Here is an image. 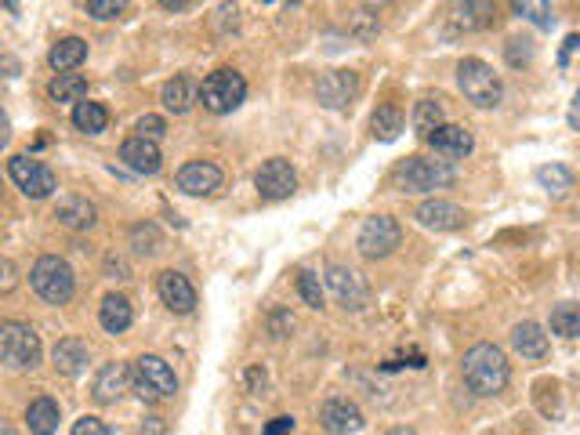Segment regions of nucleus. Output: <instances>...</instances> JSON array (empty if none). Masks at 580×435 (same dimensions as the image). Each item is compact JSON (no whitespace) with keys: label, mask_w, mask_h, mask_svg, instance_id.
<instances>
[{"label":"nucleus","mask_w":580,"mask_h":435,"mask_svg":"<svg viewBox=\"0 0 580 435\" xmlns=\"http://www.w3.org/2000/svg\"><path fill=\"white\" fill-rule=\"evenodd\" d=\"M461 374H464V385L472 388L475 396H497V392H504L512 370H508V359H504L501 348L483 341V345H472L464 352Z\"/></svg>","instance_id":"obj_1"},{"label":"nucleus","mask_w":580,"mask_h":435,"mask_svg":"<svg viewBox=\"0 0 580 435\" xmlns=\"http://www.w3.org/2000/svg\"><path fill=\"white\" fill-rule=\"evenodd\" d=\"M0 363L11 370H33L40 363V338L37 330L19 319L0 323Z\"/></svg>","instance_id":"obj_2"},{"label":"nucleus","mask_w":580,"mask_h":435,"mask_svg":"<svg viewBox=\"0 0 580 435\" xmlns=\"http://www.w3.org/2000/svg\"><path fill=\"white\" fill-rule=\"evenodd\" d=\"M29 283H33V290H37L48 305H66V301L73 298V290H77L69 261H62L58 254H44V258L33 265V272H29Z\"/></svg>","instance_id":"obj_3"},{"label":"nucleus","mask_w":580,"mask_h":435,"mask_svg":"<svg viewBox=\"0 0 580 435\" xmlns=\"http://www.w3.org/2000/svg\"><path fill=\"white\" fill-rule=\"evenodd\" d=\"M457 84H461L464 98L475 102L479 109L501 106V95H504L501 77L486 66L483 58H464L461 66H457Z\"/></svg>","instance_id":"obj_4"},{"label":"nucleus","mask_w":580,"mask_h":435,"mask_svg":"<svg viewBox=\"0 0 580 435\" xmlns=\"http://www.w3.org/2000/svg\"><path fill=\"white\" fill-rule=\"evenodd\" d=\"M454 182V167L443 160H425V156H406L396 167V185L403 193H428V189H446Z\"/></svg>","instance_id":"obj_5"},{"label":"nucleus","mask_w":580,"mask_h":435,"mask_svg":"<svg viewBox=\"0 0 580 435\" xmlns=\"http://www.w3.org/2000/svg\"><path fill=\"white\" fill-rule=\"evenodd\" d=\"M243 95H247V80L236 73V69H214L211 77L200 84V102L203 109H211V113H232V109L240 106Z\"/></svg>","instance_id":"obj_6"},{"label":"nucleus","mask_w":580,"mask_h":435,"mask_svg":"<svg viewBox=\"0 0 580 435\" xmlns=\"http://www.w3.org/2000/svg\"><path fill=\"white\" fill-rule=\"evenodd\" d=\"M135 392L145 399V403H153V399H167L178 392V377H174V370L167 367L160 356H142L135 363Z\"/></svg>","instance_id":"obj_7"},{"label":"nucleus","mask_w":580,"mask_h":435,"mask_svg":"<svg viewBox=\"0 0 580 435\" xmlns=\"http://www.w3.org/2000/svg\"><path fill=\"white\" fill-rule=\"evenodd\" d=\"M8 174H11V182L19 185L29 200H44V196H51L58 189L55 171L44 167L40 160H29V156H22V153L8 160Z\"/></svg>","instance_id":"obj_8"},{"label":"nucleus","mask_w":580,"mask_h":435,"mask_svg":"<svg viewBox=\"0 0 580 435\" xmlns=\"http://www.w3.org/2000/svg\"><path fill=\"white\" fill-rule=\"evenodd\" d=\"M399 240H403V229H399L396 218L374 214V218H367L363 229H359V254H363V258H388V254L399 247Z\"/></svg>","instance_id":"obj_9"},{"label":"nucleus","mask_w":580,"mask_h":435,"mask_svg":"<svg viewBox=\"0 0 580 435\" xmlns=\"http://www.w3.org/2000/svg\"><path fill=\"white\" fill-rule=\"evenodd\" d=\"M327 287H330V294L338 298L341 309L359 312V309H367V305H370L367 276H363V272H356V269H348V265H330V269H327Z\"/></svg>","instance_id":"obj_10"},{"label":"nucleus","mask_w":580,"mask_h":435,"mask_svg":"<svg viewBox=\"0 0 580 435\" xmlns=\"http://www.w3.org/2000/svg\"><path fill=\"white\" fill-rule=\"evenodd\" d=\"M254 185H258L261 200H287V196L298 189V174H294V167H290L287 160L276 156L269 164H261Z\"/></svg>","instance_id":"obj_11"},{"label":"nucleus","mask_w":580,"mask_h":435,"mask_svg":"<svg viewBox=\"0 0 580 435\" xmlns=\"http://www.w3.org/2000/svg\"><path fill=\"white\" fill-rule=\"evenodd\" d=\"M222 182H225L222 167L207 164V160H193V164H185L178 171V189L185 196H214L222 189Z\"/></svg>","instance_id":"obj_12"},{"label":"nucleus","mask_w":580,"mask_h":435,"mask_svg":"<svg viewBox=\"0 0 580 435\" xmlns=\"http://www.w3.org/2000/svg\"><path fill=\"white\" fill-rule=\"evenodd\" d=\"M356 95H359V77L352 69H334V73H327L316 87L319 106H327V109H345Z\"/></svg>","instance_id":"obj_13"},{"label":"nucleus","mask_w":580,"mask_h":435,"mask_svg":"<svg viewBox=\"0 0 580 435\" xmlns=\"http://www.w3.org/2000/svg\"><path fill=\"white\" fill-rule=\"evenodd\" d=\"M156 290H160V298L171 312H193L196 309V290L193 283L185 280L182 272H160V280H156Z\"/></svg>","instance_id":"obj_14"},{"label":"nucleus","mask_w":580,"mask_h":435,"mask_svg":"<svg viewBox=\"0 0 580 435\" xmlns=\"http://www.w3.org/2000/svg\"><path fill=\"white\" fill-rule=\"evenodd\" d=\"M319 421L323 428L334 435H352L363 428V414H359L356 403H348V399H327L323 410H319Z\"/></svg>","instance_id":"obj_15"},{"label":"nucleus","mask_w":580,"mask_h":435,"mask_svg":"<svg viewBox=\"0 0 580 435\" xmlns=\"http://www.w3.org/2000/svg\"><path fill=\"white\" fill-rule=\"evenodd\" d=\"M127 385H131V370H127L124 363H106V367L95 374V381H91V396H95V403L109 406L124 396Z\"/></svg>","instance_id":"obj_16"},{"label":"nucleus","mask_w":580,"mask_h":435,"mask_svg":"<svg viewBox=\"0 0 580 435\" xmlns=\"http://www.w3.org/2000/svg\"><path fill=\"white\" fill-rule=\"evenodd\" d=\"M120 160H124L131 171L138 174H156L160 171V164H164V156H160V145L149 142V138H127L124 145H120Z\"/></svg>","instance_id":"obj_17"},{"label":"nucleus","mask_w":580,"mask_h":435,"mask_svg":"<svg viewBox=\"0 0 580 435\" xmlns=\"http://www.w3.org/2000/svg\"><path fill=\"white\" fill-rule=\"evenodd\" d=\"M417 222L425 225V229L450 232V229H461L464 225V211L450 200H428L417 207Z\"/></svg>","instance_id":"obj_18"},{"label":"nucleus","mask_w":580,"mask_h":435,"mask_svg":"<svg viewBox=\"0 0 580 435\" xmlns=\"http://www.w3.org/2000/svg\"><path fill=\"white\" fill-rule=\"evenodd\" d=\"M428 142H432V149L439 156H446V160H461V156H468L475 149L472 135L464 131V127L457 124H443V127H435L432 135H428Z\"/></svg>","instance_id":"obj_19"},{"label":"nucleus","mask_w":580,"mask_h":435,"mask_svg":"<svg viewBox=\"0 0 580 435\" xmlns=\"http://www.w3.org/2000/svg\"><path fill=\"white\" fill-rule=\"evenodd\" d=\"M55 218L58 225H66V229H91L95 225V203L84 200V196H62L55 207Z\"/></svg>","instance_id":"obj_20"},{"label":"nucleus","mask_w":580,"mask_h":435,"mask_svg":"<svg viewBox=\"0 0 580 435\" xmlns=\"http://www.w3.org/2000/svg\"><path fill=\"white\" fill-rule=\"evenodd\" d=\"M512 345L522 359H548V334L537 323H519L512 330Z\"/></svg>","instance_id":"obj_21"},{"label":"nucleus","mask_w":580,"mask_h":435,"mask_svg":"<svg viewBox=\"0 0 580 435\" xmlns=\"http://www.w3.org/2000/svg\"><path fill=\"white\" fill-rule=\"evenodd\" d=\"M493 4H479V0H468V4H454L450 8V22L454 29H464V33H472V29H486L493 22Z\"/></svg>","instance_id":"obj_22"},{"label":"nucleus","mask_w":580,"mask_h":435,"mask_svg":"<svg viewBox=\"0 0 580 435\" xmlns=\"http://www.w3.org/2000/svg\"><path fill=\"white\" fill-rule=\"evenodd\" d=\"M55 370L66 377H77L87 367V345L80 338H62L55 345Z\"/></svg>","instance_id":"obj_23"},{"label":"nucleus","mask_w":580,"mask_h":435,"mask_svg":"<svg viewBox=\"0 0 580 435\" xmlns=\"http://www.w3.org/2000/svg\"><path fill=\"white\" fill-rule=\"evenodd\" d=\"M131 319H135L131 301L120 298V294H109V298L102 301V309H98V323H102V330H109V334H124V330L131 327Z\"/></svg>","instance_id":"obj_24"},{"label":"nucleus","mask_w":580,"mask_h":435,"mask_svg":"<svg viewBox=\"0 0 580 435\" xmlns=\"http://www.w3.org/2000/svg\"><path fill=\"white\" fill-rule=\"evenodd\" d=\"M58 417H62V410H58L55 399L40 396V399H33V403H29L26 425H29V432H33V435H55Z\"/></svg>","instance_id":"obj_25"},{"label":"nucleus","mask_w":580,"mask_h":435,"mask_svg":"<svg viewBox=\"0 0 580 435\" xmlns=\"http://www.w3.org/2000/svg\"><path fill=\"white\" fill-rule=\"evenodd\" d=\"M87 58V44L80 37H66V40H58L55 48H51L48 62L55 73H69V69H77L80 62Z\"/></svg>","instance_id":"obj_26"},{"label":"nucleus","mask_w":580,"mask_h":435,"mask_svg":"<svg viewBox=\"0 0 580 435\" xmlns=\"http://www.w3.org/2000/svg\"><path fill=\"white\" fill-rule=\"evenodd\" d=\"M73 124L84 131V135H102L109 127V109L98 106V102H77L73 109Z\"/></svg>","instance_id":"obj_27"},{"label":"nucleus","mask_w":580,"mask_h":435,"mask_svg":"<svg viewBox=\"0 0 580 435\" xmlns=\"http://www.w3.org/2000/svg\"><path fill=\"white\" fill-rule=\"evenodd\" d=\"M51 102H80L87 95V80L80 73H58L48 87Z\"/></svg>","instance_id":"obj_28"},{"label":"nucleus","mask_w":580,"mask_h":435,"mask_svg":"<svg viewBox=\"0 0 580 435\" xmlns=\"http://www.w3.org/2000/svg\"><path fill=\"white\" fill-rule=\"evenodd\" d=\"M370 127H374L377 142H392V138L403 131V113H399L396 106H381L374 113V120H370Z\"/></svg>","instance_id":"obj_29"},{"label":"nucleus","mask_w":580,"mask_h":435,"mask_svg":"<svg viewBox=\"0 0 580 435\" xmlns=\"http://www.w3.org/2000/svg\"><path fill=\"white\" fill-rule=\"evenodd\" d=\"M537 182H541L548 193L562 196V193H570V189H573V171H570V167H562V164L537 167Z\"/></svg>","instance_id":"obj_30"},{"label":"nucleus","mask_w":580,"mask_h":435,"mask_svg":"<svg viewBox=\"0 0 580 435\" xmlns=\"http://www.w3.org/2000/svg\"><path fill=\"white\" fill-rule=\"evenodd\" d=\"M164 106L171 109V113H189V106H193V87H189V80L185 77H174L164 84Z\"/></svg>","instance_id":"obj_31"},{"label":"nucleus","mask_w":580,"mask_h":435,"mask_svg":"<svg viewBox=\"0 0 580 435\" xmlns=\"http://www.w3.org/2000/svg\"><path fill=\"white\" fill-rule=\"evenodd\" d=\"M414 127H417V135H432L435 127H443V106L435 102V98H425V102H417L414 109Z\"/></svg>","instance_id":"obj_32"},{"label":"nucleus","mask_w":580,"mask_h":435,"mask_svg":"<svg viewBox=\"0 0 580 435\" xmlns=\"http://www.w3.org/2000/svg\"><path fill=\"white\" fill-rule=\"evenodd\" d=\"M551 330L562 334V338H577L580 334V309L573 305V301H566V305H559V309L551 312Z\"/></svg>","instance_id":"obj_33"},{"label":"nucleus","mask_w":580,"mask_h":435,"mask_svg":"<svg viewBox=\"0 0 580 435\" xmlns=\"http://www.w3.org/2000/svg\"><path fill=\"white\" fill-rule=\"evenodd\" d=\"M160 229H156L153 222H138L135 229H131V247H135L138 254H156L160 251Z\"/></svg>","instance_id":"obj_34"},{"label":"nucleus","mask_w":580,"mask_h":435,"mask_svg":"<svg viewBox=\"0 0 580 435\" xmlns=\"http://www.w3.org/2000/svg\"><path fill=\"white\" fill-rule=\"evenodd\" d=\"M298 294H301V301H305L309 309H323V287H319L316 272H309V269L298 272Z\"/></svg>","instance_id":"obj_35"},{"label":"nucleus","mask_w":580,"mask_h":435,"mask_svg":"<svg viewBox=\"0 0 580 435\" xmlns=\"http://www.w3.org/2000/svg\"><path fill=\"white\" fill-rule=\"evenodd\" d=\"M512 8H515V15H522V19L537 22V26H541V29H548L551 22H555V15H551L548 4H533V0H526V4H512Z\"/></svg>","instance_id":"obj_36"},{"label":"nucleus","mask_w":580,"mask_h":435,"mask_svg":"<svg viewBox=\"0 0 580 435\" xmlns=\"http://www.w3.org/2000/svg\"><path fill=\"white\" fill-rule=\"evenodd\" d=\"M377 26H381V22H377V15L370 8H359V11H352V33H356V37H363V40H370L377 33Z\"/></svg>","instance_id":"obj_37"},{"label":"nucleus","mask_w":580,"mask_h":435,"mask_svg":"<svg viewBox=\"0 0 580 435\" xmlns=\"http://www.w3.org/2000/svg\"><path fill=\"white\" fill-rule=\"evenodd\" d=\"M124 11V4L120 0H87V15H95V19H116Z\"/></svg>","instance_id":"obj_38"},{"label":"nucleus","mask_w":580,"mask_h":435,"mask_svg":"<svg viewBox=\"0 0 580 435\" xmlns=\"http://www.w3.org/2000/svg\"><path fill=\"white\" fill-rule=\"evenodd\" d=\"M135 131H138V138H149V142H156V138H160L167 131V124L160 120V116L149 113V116H142V120H138Z\"/></svg>","instance_id":"obj_39"},{"label":"nucleus","mask_w":580,"mask_h":435,"mask_svg":"<svg viewBox=\"0 0 580 435\" xmlns=\"http://www.w3.org/2000/svg\"><path fill=\"white\" fill-rule=\"evenodd\" d=\"M73 435H109V428L98 417H80L77 425H73Z\"/></svg>","instance_id":"obj_40"},{"label":"nucleus","mask_w":580,"mask_h":435,"mask_svg":"<svg viewBox=\"0 0 580 435\" xmlns=\"http://www.w3.org/2000/svg\"><path fill=\"white\" fill-rule=\"evenodd\" d=\"M15 283H19V272H15V265H11L8 258H0V294H11V290H15Z\"/></svg>","instance_id":"obj_41"},{"label":"nucleus","mask_w":580,"mask_h":435,"mask_svg":"<svg viewBox=\"0 0 580 435\" xmlns=\"http://www.w3.org/2000/svg\"><path fill=\"white\" fill-rule=\"evenodd\" d=\"M508 62H512V66L530 62V40H512V48H508Z\"/></svg>","instance_id":"obj_42"},{"label":"nucleus","mask_w":580,"mask_h":435,"mask_svg":"<svg viewBox=\"0 0 580 435\" xmlns=\"http://www.w3.org/2000/svg\"><path fill=\"white\" fill-rule=\"evenodd\" d=\"M290 432H294V417H272L261 435H290Z\"/></svg>","instance_id":"obj_43"},{"label":"nucleus","mask_w":580,"mask_h":435,"mask_svg":"<svg viewBox=\"0 0 580 435\" xmlns=\"http://www.w3.org/2000/svg\"><path fill=\"white\" fill-rule=\"evenodd\" d=\"M290 327H294V319L287 312H272V338H287Z\"/></svg>","instance_id":"obj_44"},{"label":"nucleus","mask_w":580,"mask_h":435,"mask_svg":"<svg viewBox=\"0 0 580 435\" xmlns=\"http://www.w3.org/2000/svg\"><path fill=\"white\" fill-rule=\"evenodd\" d=\"M580 40H577V33H570L566 37V44H562V55H559V66H570V55H573V48H577Z\"/></svg>","instance_id":"obj_45"},{"label":"nucleus","mask_w":580,"mask_h":435,"mask_svg":"<svg viewBox=\"0 0 580 435\" xmlns=\"http://www.w3.org/2000/svg\"><path fill=\"white\" fill-rule=\"evenodd\" d=\"M8 145V116H4V109H0V149Z\"/></svg>","instance_id":"obj_46"},{"label":"nucleus","mask_w":580,"mask_h":435,"mask_svg":"<svg viewBox=\"0 0 580 435\" xmlns=\"http://www.w3.org/2000/svg\"><path fill=\"white\" fill-rule=\"evenodd\" d=\"M0 435H19V432H15V428H11L8 421H4V417H0Z\"/></svg>","instance_id":"obj_47"}]
</instances>
